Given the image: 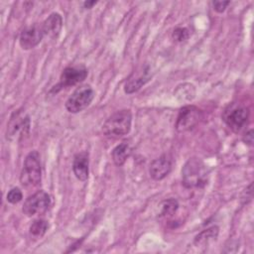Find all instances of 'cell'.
Here are the masks:
<instances>
[{
	"mask_svg": "<svg viewBox=\"0 0 254 254\" xmlns=\"http://www.w3.org/2000/svg\"><path fill=\"white\" fill-rule=\"evenodd\" d=\"M208 181L206 165L196 157L190 158L182 169V183L186 189H201Z\"/></svg>",
	"mask_w": 254,
	"mask_h": 254,
	"instance_id": "6da1fadb",
	"label": "cell"
},
{
	"mask_svg": "<svg viewBox=\"0 0 254 254\" xmlns=\"http://www.w3.org/2000/svg\"><path fill=\"white\" fill-rule=\"evenodd\" d=\"M132 126L130 109H121L109 116L102 125V132L106 137L118 138L127 135Z\"/></svg>",
	"mask_w": 254,
	"mask_h": 254,
	"instance_id": "7a4b0ae2",
	"label": "cell"
},
{
	"mask_svg": "<svg viewBox=\"0 0 254 254\" xmlns=\"http://www.w3.org/2000/svg\"><path fill=\"white\" fill-rule=\"evenodd\" d=\"M42 180L41 158L38 151H31L25 158L20 174V183L24 188L37 187Z\"/></svg>",
	"mask_w": 254,
	"mask_h": 254,
	"instance_id": "3957f363",
	"label": "cell"
},
{
	"mask_svg": "<svg viewBox=\"0 0 254 254\" xmlns=\"http://www.w3.org/2000/svg\"><path fill=\"white\" fill-rule=\"evenodd\" d=\"M250 111L241 103H229L223 110L221 118L234 133H239L248 123Z\"/></svg>",
	"mask_w": 254,
	"mask_h": 254,
	"instance_id": "277c9868",
	"label": "cell"
},
{
	"mask_svg": "<svg viewBox=\"0 0 254 254\" xmlns=\"http://www.w3.org/2000/svg\"><path fill=\"white\" fill-rule=\"evenodd\" d=\"M31 127L30 116L22 109L15 111L7 124L6 139L11 142H18L29 135Z\"/></svg>",
	"mask_w": 254,
	"mask_h": 254,
	"instance_id": "5b68a950",
	"label": "cell"
},
{
	"mask_svg": "<svg viewBox=\"0 0 254 254\" xmlns=\"http://www.w3.org/2000/svg\"><path fill=\"white\" fill-rule=\"evenodd\" d=\"M94 95V90L89 84L80 85L66 99L65 109L69 113H78L90 105Z\"/></svg>",
	"mask_w": 254,
	"mask_h": 254,
	"instance_id": "8992f818",
	"label": "cell"
},
{
	"mask_svg": "<svg viewBox=\"0 0 254 254\" xmlns=\"http://www.w3.org/2000/svg\"><path fill=\"white\" fill-rule=\"evenodd\" d=\"M52 204L50 194L44 190H40L26 198L22 211L25 215L32 217L46 213Z\"/></svg>",
	"mask_w": 254,
	"mask_h": 254,
	"instance_id": "52a82bcc",
	"label": "cell"
},
{
	"mask_svg": "<svg viewBox=\"0 0 254 254\" xmlns=\"http://www.w3.org/2000/svg\"><path fill=\"white\" fill-rule=\"evenodd\" d=\"M88 74V71L84 65H70L64 68L60 76V82L55 85L51 92L57 93L59 90L70 86H74L82 82Z\"/></svg>",
	"mask_w": 254,
	"mask_h": 254,
	"instance_id": "ba28073f",
	"label": "cell"
},
{
	"mask_svg": "<svg viewBox=\"0 0 254 254\" xmlns=\"http://www.w3.org/2000/svg\"><path fill=\"white\" fill-rule=\"evenodd\" d=\"M202 118V111L195 105H186L179 111L176 120L178 132H186L195 127Z\"/></svg>",
	"mask_w": 254,
	"mask_h": 254,
	"instance_id": "9c48e42d",
	"label": "cell"
},
{
	"mask_svg": "<svg viewBox=\"0 0 254 254\" xmlns=\"http://www.w3.org/2000/svg\"><path fill=\"white\" fill-rule=\"evenodd\" d=\"M45 34L42 24H33L26 27L20 34L19 44L23 50H32L36 48L43 40Z\"/></svg>",
	"mask_w": 254,
	"mask_h": 254,
	"instance_id": "30bf717a",
	"label": "cell"
},
{
	"mask_svg": "<svg viewBox=\"0 0 254 254\" xmlns=\"http://www.w3.org/2000/svg\"><path fill=\"white\" fill-rule=\"evenodd\" d=\"M151 78L150 68L148 65L143 66L140 70L134 71L130 77L127 79L124 85V92L127 94H132L138 91L143 85H145Z\"/></svg>",
	"mask_w": 254,
	"mask_h": 254,
	"instance_id": "8fae6325",
	"label": "cell"
},
{
	"mask_svg": "<svg viewBox=\"0 0 254 254\" xmlns=\"http://www.w3.org/2000/svg\"><path fill=\"white\" fill-rule=\"evenodd\" d=\"M172 170L171 159L167 155H162L159 158L153 160L149 167V174L155 181H161L165 179Z\"/></svg>",
	"mask_w": 254,
	"mask_h": 254,
	"instance_id": "7c38bea8",
	"label": "cell"
},
{
	"mask_svg": "<svg viewBox=\"0 0 254 254\" xmlns=\"http://www.w3.org/2000/svg\"><path fill=\"white\" fill-rule=\"evenodd\" d=\"M72 171L77 180L85 182L89 176V155L83 151L77 153L72 161Z\"/></svg>",
	"mask_w": 254,
	"mask_h": 254,
	"instance_id": "4fadbf2b",
	"label": "cell"
},
{
	"mask_svg": "<svg viewBox=\"0 0 254 254\" xmlns=\"http://www.w3.org/2000/svg\"><path fill=\"white\" fill-rule=\"evenodd\" d=\"M42 27L45 36L51 39H57L63 29V17L57 12L51 13L42 23Z\"/></svg>",
	"mask_w": 254,
	"mask_h": 254,
	"instance_id": "5bb4252c",
	"label": "cell"
},
{
	"mask_svg": "<svg viewBox=\"0 0 254 254\" xmlns=\"http://www.w3.org/2000/svg\"><path fill=\"white\" fill-rule=\"evenodd\" d=\"M219 233V228L216 225H212L201 232H199L197 235H195L193 239V244L196 247H205L214 242L217 239Z\"/></svg>",
	"mask_w": 254,
	"mask_h": 254,
	"instance_id": "9a60e30c",
	"label": "cell"
},
{
	"mask_svg": "<svg viewBox=\"0 0 254 254\" xmlns=\"http://www.w3.org/2000/svg\"><path fill=\"white\" fill-rule=\"evenodd\" d=\"M131 152H132V149L127 142H122L119 145H117L112 150V153H111L114 164L118 167L123 166L127 161V159L130 157Z\"/></svg>",
	"mask_w": 254,
	"mask_h": 254,
	"instance_id": "2e32d148",
	"label": "cell"
},
{
	"mask_svg": "<svg viewBox=\"0 0 254 254\" xmlns=\"http://www.w3.org/2000/svg\"><path fill=\"white\" fill-rule=\"evenodd\" d=\"M174 94L180 100L190 101L194 98L195 89H194V86L190 83H183L177 86Z\"/></svg>",
	"mask_w": 254,
	"mask_h": 254,
	"instance_id": "e0dca14e",
	"label": "cell"
},
{
	"mask_svg": "<svg viewBox=\"0 0 254 254\" xmlns=\"http://www.w3.org/2000/svg\"><path fill=\"white\" fill-rule=\"evenodd\" d=\"M48 228H49L48 221L45 219L39 218L32 222V224L30 225V228H29V232H30L31 236H33L35 238H41L46 234Z\"/></svg>",
	"mask_w": 254,
	"mask_h": 254,
	"instance_id": "ac0fdd59",
	"label": "cell"
},
{
	"mask_svg": "<svg viewBox=\"0 0 254 254\" xmlns=\"http://www.w3.org/2000/svg\"><path fill=\"white\" fill-rule=\"evenodd\" d=\"M179 208V202L175 198H168L165 199L161 203V216H172L173 214L176 213V211Z\"/></svg>",
	"mask_w": 254,
	"mask_h": 254,
	"instance_id": "d6986e66",
	"label": "cell"
},
{
	"mask_svg": "<svg viewBox=\"0 0 254 254\" xmlns=\"http://www.w3.org/2000/svg\"><path fill=\"white\" fill-rule=\"evenodd\" d=\"M190 37V32L187 28L185 27H178L174 30L173 34H172V38L179 43L182 42H186Z\"/></svg>",
	"mask_w": 254,
	"mask_h": 254,
	"instance_id": "ffe728a7",
	"label": "cell"
},
{
	"mask_svg": "<svg viewBox=\"0 0 254 254\" xmlns=\"http://www.w3.org/2000/svg\"><path fill=\"white\" fill-rule=\"evenodd\" d=\"M6 199L8 202H10L12 204H16L23 199V193L19 188H17V187L12 188L6 195Z\"/></svg>",
	"mask_w": 254,
	"mask_h": 254,
	"instance_id": "44dd1931",
	"label": "cell"
},
{
	"mask_svg": "<svg viewBox=\"0 0 254 254\" xmlns=\"http://www.w3.org/2000/svg\"><path fill=\"white\" fill-rule=\"evenodd\" d=\"M230 4V1H213L212 5H213V9L217 12V13H222L225 11V9L227 8V6Z\"/></svg>",
	"mask_w": 254,
	"mask_h": 254,
	"instance_id": "7402d4cb",
	"label": "cell"
},
{
	"mask_svg": "<svg viewBox=\"0 0 254 254\" xmlns=\"http://www.w3.org/2000/svg\"><path fill=\"white\" fill-rule=\"evenodd\" d=\"M243 141L248 144V145H252L253 144V130L250 129L249 131H247L243 137Z\"/></svg>",
	"mask_w": 254,
	"mask_h": 254,
	"instance_id": "603a6c76",
	"label": "cell"
},
{
	"mask_svg": "<svg viewBox=\"0 0 254 254\" xmlns=\"http://www.w3.org/2000/svg\"><path fill=\"white\" fill-rule=\"evenodd\" d=\"M96 3H97V1H85V2H83V6L86 9H91Z\"/></svg>",
	"mask_w": 254,
	"mask_h": 254,
	"instance_id": "cb8c5ba5",
	"label": "cell"
}]
</instances>
